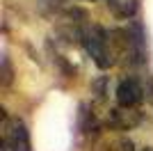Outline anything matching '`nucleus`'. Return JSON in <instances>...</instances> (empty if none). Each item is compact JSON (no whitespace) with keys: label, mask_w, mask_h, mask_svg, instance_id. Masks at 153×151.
<instances>
[{"label":"nucleus","mask_w":153,"mask_h":151,"mask_svg":"<svg viewBox=\"0 0 153 151\" xmlns=\"http://www.w3.org/2000/svg\"><path fill=\"white\" fill-rule=\"evenodd\" d=\"M82 46L89 53V57L94 60V64L98 69H110L114 67L117 60L112 55V46H110V34L108 30L98 23H89L82 32Z\"/></svg>","instance_id":"1"},{"label":"nucleus","mask_w":153,"mask_h":151,"mask_svg":"<svg viewBox=\"0 0 153 151\" xmlns=\"http://www.w3.org/2000/svg\"><path fill=\"white\" fill-rule=\"evenodd\" d=\"M2 112V124H0V144L2 151H32V142H30V133L27 126L21 117H12Z\"/></svg>","instance_id":"2"},{"label":"nucleus","mask_w":153,"mask_h":151,"mask_svg":"<svg viewBox=\"0 0 153 151\" xmlns=\"http://www.w3.org/2000/svg\"><path fill=\"white\" fill-rule=\"evenodd\" d=\"M146 99V87L137 76H126L117 85V105L119 108H140Z\"/></svg>","instance_id":"3"},{"label":"nucleus","mask_w":153,"mask_h":151,"mask_svg":"<svg viewBox=\"0 0 153 151\" xmlns=\"http://www.w3.org/2000/svg\"><path fill=\"white\" fill-rule=\"evenodd\" d=\"M142 121L140 108H112L105 110V126L114 128V131H130Z\"/></svg>","instance_id":"4"},{"label":"nucleus","mask_w":153,"mask_h":151,"mask_svg":"<svg viewBox=\"0 0 153 151\" xmlns=\"http://www.w3.org/2000/svg\"><path fill=\"white\" fill-rule=\"evenodd\" d=\"M108 7L112 9L117 19H133L135 12H137V0H114Z\"/></svg>","instance_id":"5"},{"label":"nucleus","mask_w":153,"mask_h":151,"mask_svg":"<svg viewBox=\"0 0 153 151\" xmlns=\"http://www.w3.org/2000/svg\"><path fill=\"white\" fill-rule=\"evenodd\" d=\"M94 151H135V144L128 138H114V140H105L101 144H96Z\"/></svg>","instance_id":"6"},{"label":"nucleus","mask_w":153,"mask_h":151,"mask_svg":"<svg viewBox=\"0 0 153 151\" xmlns=\"http://www.w3.org/2000/svg\"><path fill=\"white\" fill-rule=\"evenodd\" d=\"M12 78H14V69H12V62H9V57L2 55L0 60V85H12Z\"/></svg>","instance_id":"7"},{"label":"nucleus","mask_w":153,"mask_h":151,"mask_svg":"<svg viewBox=\"0 0 153 151\" xmlns=\"http://www.w3.org/2000/svg\"><path fill=\"white\" fill-rule=\"evenodd\" d=\"M64 2H66V0H39V7H41V12L44 14H59V12H66V9H64Z\"/></svg>","instance_id":"8"},{"label":"nucleus","mask_w":153,"mask_h":151,"mask_svg":"<svg viewBox=\"0 0 153 151\" xmlns=\"http://www.w3.org/2000/svg\"><path fill=\"white\" fill-rule=\"evenodd\" d=\"M91 94H96V103H103L105 101V78H98L96 82H91Z\"/></svg>","instance_id":"9"},{"label":"nucleus","mask_w":153,"mask_h":151,"mask_svg":"<svg viewBox=\"0 0 153 151\" xmlns=\"http://www.w3.org/2000/svg\"><path fill=\"white\" fill-rule=\"evenodd\" d=\"M142 151H153V147H144V149H142Z\"/></svg>","instance_id":"10"},{"label":"nucleus","mask_w":153,"mask_h":151,"mask_svg":"<svg viewBox=\"0 0 153 151\" xmlns=\"http://www.w3.org/2000/svg\"><path fill=\"white\" fill-rule=\"evenodd\" d=\"M105 2H108V5H110V2H114V0H105Z\"/></svg>","instance_id":"11"}]
</instances>
